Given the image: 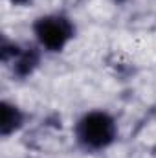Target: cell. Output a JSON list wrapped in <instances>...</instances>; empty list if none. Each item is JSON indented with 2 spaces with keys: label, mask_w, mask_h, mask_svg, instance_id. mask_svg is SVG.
I'll return each mask as SVG.
<instances>
[{
  "label": "cell",
  "mask_w": 156,
  "mask_h": 158,
  "mask_svg": "<svg viewBox=\"0 0 156 158\" xmlns=\"http://www.w3.org/2000/svg\"><path fill=\"white\" fill-rule=\"evenodd\" d=\"M9 59L13 64L11 66L13 74L18 77H26L37 68L39 52H37V48H18V46H15V52H9L4 46V61H9Z\"/></svg>",
  "instance_id": "3957f363"
},
{
  "label": "cell",
  "mask_w": 156,
  "mask_h": 158,
  "mask_svg": "<svg viewBox=\"0 0 156 158\" xmlns=\"http://www.w3.org/2000/svg\"><path fill=\"white\" fill-rule=\"evenodd\" d=\"M31 33L40 50L59 53L74 40L76 24L64 13H46L33 20Z\"/></svg>",
  "instance_id": "7a4b0ae2"
},
{
  "label": "cell",
  "mask_w": 156,
  "mask_h": 158,
  "mask_svg": "<svg viewBox=\"0 0 156 158\" xmlns=\"http://www.w3.org/2000/svg\"><path fill=\"white\" fill-rule=\"evenodd\" d=\"M74 138L86 153L105 151L117 140V121L109 110H86L74 123Z\"/></svg>",
  "instance_id": "6da1fadb"
},
{
  "label": "cell",
  "mask_w": 156,
  "mask_h": 158,
  "mask_svg": "<svg viewBox=\"0 0 156 158\" xmlns=\"http://www.w3.org/2000/svg\"><path fill=\"white\" fill-rule=\"evenodd\" d=\"M15 6H22V4H26V2H30V0H11Z\"/></svg>",
  "instance_id": "5b68a950"
},
{
  "label": "cell",
  "mask_w": 156,
  "mask_h": 158,
  "mask_svg": "<svg viewBox=\"0 0 156 158\" xmlns=\"http://www.w3.org/2000/svg\"><path fill=\"white\" fill-rule=\"evenodd\" d=\"M24 125V112L11 101H2V116H0V134L9 138L11 134L18 132Z\"/></svg>",
  "instance_id": "277c9868"
}]
</instances>
